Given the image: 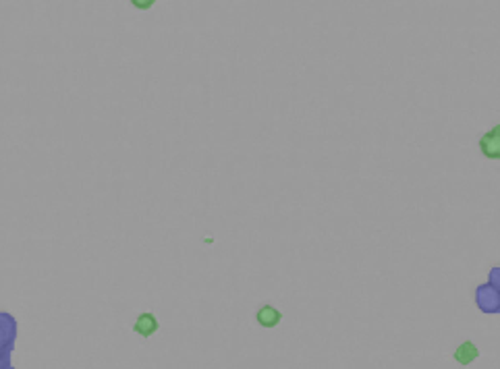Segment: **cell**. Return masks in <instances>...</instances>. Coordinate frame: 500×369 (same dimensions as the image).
Instances as JSON below:
<instances>
[{
    "mask_svg": "<svg viewBox=\"0 0 500 369\" xmlns=\"http://www.w3.org/2000/svg\"><path fill=\"white\" fill-rule=\"evenodd\" d=\"M17 332H19V326L15 315L9 311H0V350L13 352L17 342Z\"/></svg>",
    "mask_w": 500,
    "mask_h": 369,
    "instance_id": "obj_1",
    "label": "cell"
},
{
    "mask_svg": "<svg viewBox=\"0 0 500 369\" xmlns=\"http://www.w3.org/2000/svg\"><path fill=\"white\" fill-rule=\"evenodd\" d=\"M475 305L479 311L483 313H498L500 309V297H498V288L483 284L475 290Z\"/></svg>",
    "mask_w": 500,
    "mask_h": 369,
    "instance_id": "obj_3",
    "label": "cell"
},
{
    "mask_svg": "<svg viewBox=\"0 0 500 369\" xmlns=\"http://www.w3.org/2000/svg\"><path fill=\"white\" fill-rule=\"evenodd\" d=\"M13 365V352H7V350H0V369H7Z\"/></svg>",
    "mask_w": 500,
    "mask_h": 369,
    "instance_id": "obj_7",
    "label": "cell"
},
{
    "mask_svg": "<svg viewBox=\"0 0 500 369\" xmlns=\"http://www.w3.org/2000/svg\"><path fill=\"white\" fill-rule=\"evenodd\" d=\"M452 359H454L459 365L467 367V365H471L473 361H477V359H479V348H477V344H475V342L465 340V342H461V344L454 348Z\"/></svg>",
    "mask_w": 500,
    "mask_h": 369,
    "instance_id": "obj_6",
    "label": "cell"
},
{
    "mask_svg": "<svg viewBox=\"0 0 500 369\" xmlns=\"http://www.w3.org/2000/svg\"><path fill=\"white\" fill-rule=\"evenodd\" d=\"M479 152L486 160H500V123L479 137Z\"/></svg>",
    "mask_w": 500,
    "mask_h": 369,
    "instance_id": "obj_2",
    "label": "cell"
},
{
    "mask_svg": "<svg viewBox=\"0 0 500 369\" xmlns=\"http://www.w3.org/2000/svg\"><path fill=\"white\" fill-rule=\"evenodd\" d=\"M133 330H135V334H139L141 338H150V336H154V334L160 330V321H158V317H156L154 313L143 311V313L137 315V319H135V323H133Z\"/></svg>",
    "mask_w": 500,
    "mask_h": 369,
    "instance_id": "obj_5",
    "label": "cell"
},
{
    "mask_svg": "<svg viewBox=\"0 0 500 369\" xmlns=\"http://www.w3.org/2000/svg\"><path fill=\"white\" fill-rule=\"evenodd\" d=\"M131 5H133L135 9H139V11H148V9H152L156 3H154V0H131Z\"/></svg>",
    "mask_w": 500,
    "mask_h": 369,
    "instance_id": "obj_8",
    "label": "cell"
},
{
    "mask_svg": "<svg viewBox=\"0 0 500 369\" xmlns=\"http://www.w3.org/2000/svg\"><path fill=\"white\" fill-rule=\"evenodd\" d=\"M7 369H15V367H13V365H11V367H7Z\"/></svg>",
    "mask_w": 500,
    "mask_h": 369,
    "instance_id": "obj_9",
    "label": "cell"
},
{
    "mask_svg": "<svg viewBox=\"0 0 500 369\" xmlns=\"http://www.w3.org/2000/svg\"><path fill=\"white\" fill-rule=\"evenodd\" d=\"M256 321H258L262 328L272 330V328H277V326L283 321V311L277 309V307L270 305V303H264V305L256 311Z\"/></svg>",
    "mask_w": 500,
    "mask_h": 369,
    "instance_id": "obj_4",
    "label": "cell"
}]
</instances>
